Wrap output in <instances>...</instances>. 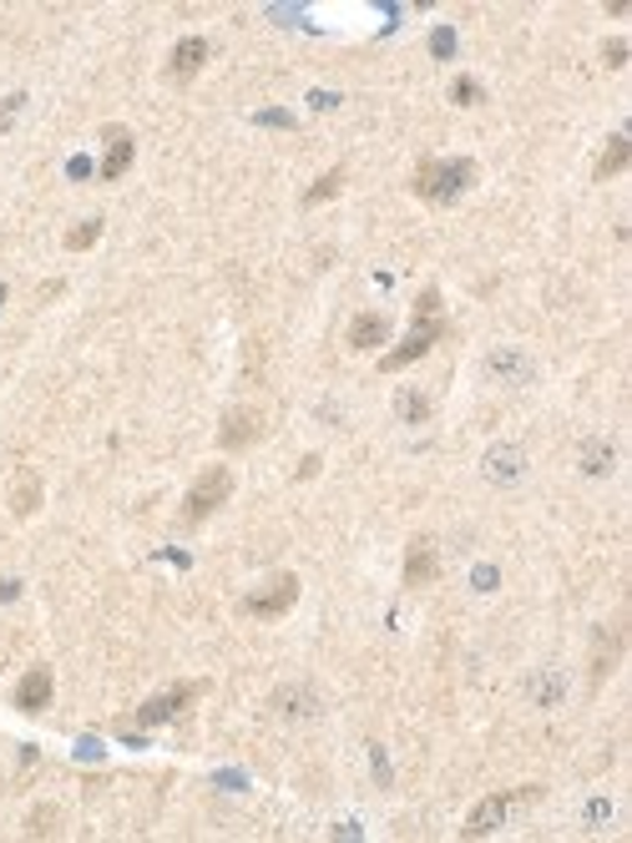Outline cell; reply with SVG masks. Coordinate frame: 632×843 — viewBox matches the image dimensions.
Masks as SVG:
<instances>
[{"instance_id":"1","label":"cell","mask_w":632,"mask_h":843,"mask_svg":"<svg viewBox=\"0 0 632 843\" xmlns=\"http://www.w3.org/2000/svg\"><path fill=\"white\" fill-rule=\"evenodd\" d=\"M446 319H440V288H426V294L415 298V323H410V333H405L400 343H395L385 359H379V374H400V369H410V364H420L430 349H436L440 339H446Z\"/></svg>"},{"instance_id":"2","label":"cell","mask_w":632,"mask_h":843,"mask_svg":"<svg viewBox=\"0 0 632 843\" xmlns=\"http://www.w3.org/2000/svg\"><path fill=\"white\" fill-rule=\"evenodd\" d=\"M471 183H476V162L471 157H426L410 177V193L420 197V203L446 207V203H456Z\"/></svg>"},{"instance_id":"3","label":"cell","mask_w":632,"mask_h":843,"mask_svg":"<svg viewBox=\"0 0 632 843\" xmlns=\"http://www.w3.org/2000/svg\"><path fill=\"white\" fill-rule=\"evenodd\" d=\"M228 495H233V470L228 465H207L203 475L187 485L177 521H183V525H203L207 515H218L223 505H228Z\"/></svg>"},{"instance_id":"4","label":"cell","mask_w":632,"mask_h":843,"mask_svg":"<svg viewBox=\"0 0 632 843\" xmlns=\"http://www.w3.org/2000/svg\"><path fill=\"white\" fill-rule=\"evenodd\" d=\"M299 606V576L294 570H278L274 582H264L258 592H248L238 602L243 616H258V621H278V616H288Z\"/></svg>"},{"instance_id":"5","label":"cell","mask_w":632,"mask_h":843,"mask_svg":"<svg viewBox=\"0 0 632 843\" xmlns=\"http://www.w3.org/2000/svg\"><path fill=\"white\" fill-rule=\"evenodd\" d=\"M537 793H541L537 783H527V788H496V793H486L481 803L471 809V819H466L460 839H486V833H496L506 813L517 809V803H527V798H537Z\"/></svg>"},{"instance_id":"6","label":"cell","mask_w":632,"mask_h":843,"mask_svg":"<svg viewBox=\"0 0 632 843\" xmlns=\"http://www.w3.org/2000/svg\"><path fill=\"white\" fill-rule=\"evenodd\" d=\"M203 692H207V682H177V687H167V692L147 697V702L126 718V728H157V722H173L177 712H187V707H193Z\"/></svg>"},{"instance_id":"7","label":"cell","mask_w":632,"mask_h":843,"mask_svg":"<svg viewBox=\"0 0 632 843\" xmlns=\"http://www.w3.org/2000/svg\"><path fill=\"white\" fill-rule=\"evenodd\" d=\"M264 430H268V414L258 410V404H233V410L218 420V450L223 455H238V450L258 445Z\"/></svg>"},{"instance_id":"8","label":"cell","mask_w":632,"mask_h":843,"mask_svg":"<svg viewBox=\"0 0 632 843\" xmlns=\"http://www.w3.org/2000/svg\"><path fill=\"white\" fill-rule=\"evenodd\" d=\"M137 162V137H132V126L112 122L102 126V162H96V183H122L126 172Z\"/></svg>"},{"instance_id":"9","label":"cell","mask_w":632,"mask_h":843,"mask_svg":"<svg viewBox=\"0 0 632 843\" xmlns=\"http://www.w3.org/2000/svg\"><path fill=\"white\" fill-rule=\"evenodd\" d=\"M622 651H628V627H622V621H608V627L598 631V647H592V672H587L592 692L622 667Z\"/></svg>"},{"instance_id":"10","label":"cell","mask_w":632,"mask_h":843,"mask_svg":"<svg viewBox=\"0 0 632 843\" xmlns=\"http://www.w3.org/2000/svg\"><path fill=\"white\" fill-rule=\"evenodd\" d=\"M436 576H440L436 541H430V536H410V546H405V586H410V592H420V586H430Z\"/></svg>"},{"instance_id":"11","label":"cell","mask_w":632,"mask_h":843,"mask_svg":"<svg viewBox=\"0 0 632 843\" xmlns=\"http://www.w3.org/2000/svg\"><path fill=\"white\" fill-rule=\"evenodd\" d=\"M51 697H57V677H51V667H31V672L16 682V707H21L26 718L47 712Z\"/></svg>"},{"instance_id":"12","label":"cell","mask_w":632,"mask_h":843,"mask_svg":"<svg viewBox=\"0 0 632 843\" xmlns=\"http://www.w3.org/2000/svg\"><path fill=\"white\" fill-rule=\"evenodd\" d=\"M207 66V41L203 35H183V41H177L173 47V56H167V81H177V86H187V81L197 76V71Z\"/></svg>"},{"instance_id":"13","label":"cell","mask_w":632,"mask_h":843,"mask_svg":"<svg viewBox=\"0 0 632 843\" xmlns=\"http://www.w3.org/2000/svg\"><path fill=\"white\" fill-rule=\"evenodd\" d=\"M349 349H359V353H369V349H379V343H390V319L379 313V308H365V313H355L349 319Z\"/></svg>"},{"instance_id":"14","label":"cell","mask_w":632,"mask_h":843,"mask_svg":"<svg viewBox=\"0 0 632 843\" xmlns=\"http://www.w3.org/2000/svg\"><path fill=\"white\" fill-rule=\"evenodd\" d=\"M628 162H632L628 132H612V137L602 142V157H598V167H592V183H612V177H622V172H628Z\"/></svg>"},{"instance_id":"15","label":"cell","mask_w":632,"mask_h":843,"mask_svg":"<svg viewBox=\"0 0 632 843\" xmlns=\"http://www.w3.org/2000/svg\"><path fill=\"white\" fill-rule=\"evenodd\" d=\"M345 183H349V167H345V162H339V167L319 172V177H314V187H304V197H299V203H304V207H319V203H329V197H339V193H345Z\"/></svg>"},{"instance_id":"16","label":"cell","mask_w":632,"mask_h":843,"mask_svg":"<svg viewBox=\"0 0 632 843\" xmlns=\"http://www.w3.org/2000/svg\"><path fill=\"white\" fill-rule=\"evenodd\" d=\"M35 511H41V475L21 470V475H16V491H11V515L26 521V515H35Z\"/></svg>"},{"instance_id":"17","label":"cell","mask_w":632,"mask_h":843,"mask_svg":"<svg viewBox=\"0 0 632 843\" xmlns=\"http://www.w3.org/2000/svg\"><path fill=\"white\" fill-rule=\"evenodd\" d=\"M102 233H106L102 217H86V223H77V228L67 233V253H86V248H96V243H102Z\"/></svg>"},{"instance_id":"18","label":"cell","mask_w":632,"mask_h":843,"mask_svg":"<svg viewBox=\"0 0 632 843\" xmlns=\"http://www.w3.org/2000/svg\"><path fill=\"white\" fill-rule=\"evenodd\" d=\"M582 470H587V475H608V470H612V445H608V440H598V445L582 450Z\"/></svg>"},{"instance_id":"19","label":"cell","mask_w":632,"mask_h":843,"mask_svg":"<svg viewBox=\"0 0 632 843\" xmlns=\"http://www.w3.org/2000/svg\"><path fill=\"white\" fill-rule=\"evenodd\" d=\"M400 414H405L410 424L430 420V399H426V394H415V389H405V394H400Z\"/></svg>"},{"instance_id":"20","label":"cell","mask_w":632,"mask_h":843,"mask_svg":"<svg viewBox=\"0 0 632 843\" xmlns=\"http://www.w3.org/2000/svg\"><path fill=\"white\" fill-rule=\"evenodd\" d=\"M602 66L608 71L628 66V41H622V35H608V41H602Z\"/></svg>"},{"instance_id":"21","label":"cell","mask_w":632,"mask_h":843,"mask_svg":"<svg viewBox=\"0 0 632 843\" xmlns=\"http://www.w3.org/2000/svg\"><path fill=\"white\" fill-rule=\"evenodd\" d=\"M51 823H57V809H35L31 819H26V833H31V839H51Z\"/></svg>"},{"instance_id":"22","label":"cell","mask_w":632,"mask_h":843,"mask_svg":"<svg viewBox=\"0 0 632 843\" xmlns=\"http://www.w3.org/2000/svg\"><path fill=\"white\" fill-rule=\"evenodd\" d=\"M450 96H456V106H476V102H481V96H486V92H481V86H476V81H471V76H460V81H456V86H450Z\"/></svg>"},{"instance_id":"23","label":"cell","mask_w":632,"mask_h":843,"mask_svg":"<svg viewBox=\"0 0 632 843\" xmlns=\"http://www.w3.org/2000/svg\"><path fill=\"white\" fill-rule=\"evenodd\" d=\"M319 465H324L319 455H304V460H299V470H294V480H314V475H319Z\"/></svg>"}]
</instances>
